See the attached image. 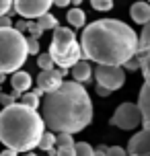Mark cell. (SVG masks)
Here are the masks:
<instances>
[{
	"label": "cell",
	"mask_w": 150,
	"mask_h": 156,
	"mask_svg": "<svg viewBox=\"0 0 150 156\" xmlns=\"http://www.w3.org/2000/svg\"><path fill=\"white\" fill-rule=\"evenodd\" d=\"M41 117L52 133L82 132L93 121V101L87 88L74 80H64V84L52 94L41 99Z\"/></svg>",
	"instance_id": "2"
},
{
	"label": "cell",
	"mask_w": 150,
	"mask_h": 156,
	"mask_svg": "<svg viewBox=\"0 0 150 156\" xmlns=\"http://www.w3.org/2000/svg\"><path fill=\"white\" fill-rule=\"evenodd\" d=\"M91 6L95 8V10H99V12H107V10L113 8V2L111 0H93Z\"/></svg>",
	"instance_id": "23"
},
{
	"label": "cell",
	"mask_w": 150,
	"mask_h": 156,
	"mask_svg": "<svg viewBox=\"0 0 150 156\" xmlns=\"http://www.w3.org/2000/svg\"><path fill=\"white\" fill-rule=\"evenodd\" d=\"M23 156H37L35 152H29V154H23Z\"/></svg>",
	"instance_id": "36"
},
{
	"label": "cell",
	"mask_w": 150,
	"mask_h": 156,
	"mask_svg": "<svg viewBox=\"0 0 150 156\" xmlns=\"http://www.w3.org/2000/svg\"><path fill=\"white\" fill-rule=\"evenodd\" d=\"M0 156H19V154L12 152V150H4V152H0Z\"/></svg>",
	"instance_id": "34"
},
{
	"label": "cell",
	"mask_w": 150,
	"mask_h": 156,
	"mask_svg": "<svg viewBox=\"0 0 150 156\" xmlns=\"http://www.w3.org/2000/svg\"><path fill=\"white\" fill-rule=\"evenodd\" d=\"M43 133L45 123L39 111L29 109L23 103H15L0 111V142L6 150L29 154L33 148H39Z\"/></svg>",
	"instance_id": "3"
},
{
	"label": "cell",
	"mask_w": 150,
	"mask_h": 156,
	"mask_svg": "<svg viewBox=\"0 0 150 156\" xmlns=\"http://www.w3.org/2000/svg\"><path fill=\"white\" fill-rule=\"evenodd\" d=\"M29 27H31V21H25V19H23V21H19V23L15 25V29L19 33H23V35H25V33H29Z\"/></svg>",
	"instance_id": "30"
},
{
	"label": "cell",
	"mask_w": 150,
	"mask_h": 156,
	"mask_svg": "<svg viewBox=\"0 0 150 156\" xmlns=\"http://www.w3.org/2000/svg\"><path fill=\"white\" fill-rule=\"evenodd\" d=\"M48 54L52 55L54 64L60 70H72L80 60H84L82 55V47L76 41V33L70 27H58L54 31L52 43H49Z\"/></svg>",
	"instance_id": "4"
},
{
	"label": "cell",
	"mask_w": 150,
	"mask_h": 156,
	"mask_svg": "<svg viewBox=\"0 0 150 156\" xmlns=\"http://www.w3.org/2000/svg\"><path fill=\"white\" fill-rule=\"evenodd\" d=\"M66 74H68V70H60V68H54V70H48V72H39L37 74V88H41L45 94L55 93L64 84V76Z\"/></svg>",
	"instance_id": "9"
},
{
	"label": "cell",
	"mask_w": 150,
	"mask_h": 156,
	"mask_svg": "<svg viewBox=\"0 0 150 156\" xmlns=\"http://www.w3.org/2000/svg\"><path fill=\"white\" fill-rule=\"evenodd\" d=\"M31 84H33V78H31L29 72L19 70V72H15V74L10 76V86H12V90L19 93V94L29 93V90H31Z\"/></svg>",
	"instance_id": "12"
},
{
	"label": "cell",
	"mask_w": 150,
	"mask_h": 156,
	"mask_svg": "<svg viewBox=\"0 0 150 156\" xmlns=\"http://www.w3.org/2000/svg\"><path fill=\"white\" fill-rule=\"evenodd\" d=\"M80 47L84 60L97 66H121L134 60L140 49V35L123 21L99 19L82 29Z\"/></svg>",
	"instance_id": "1"
},
{
	"label": "cell",
	"mask_w": 150,
	"mask_h": 156,
	"mask_svg": "<svg viewBox=\"0 0 150 156\" xmlns=\"http://www.w3.org/2000/svg\"><path fill=\"white\" fill-rule=\"evenodd\" d=\"M109 123L119 127V129H123V132L140 127L142 125V113L138 109V103H121L115 109V113L111 115Z\"/></svg>",
	"instance_id": "6"
},
{
	"label": "cell",
	"mask_w": 150,
	"mask_h": 156,
	"mask_svg": "<svg viewBox=\"0 0 150 156\" xmlns=\"http://www.w3.org/2000/svg\"><path fill=\"white\" fill-rule=\"evenodd\" d=\"M37 66L41 68V72H48V70H54L55 68V64H54V60H52L49 54H39L37 55Z\"/></svg>",
	"instance_id": "20"
},
{
	"label": "cell",
	"mask_w": 150,
	"mask_h": 156,
	"mask_svg": "<svg viewBox=\"0 0 150 156\" xmlns=\"http://www.w3.org/2000/svg\"><path fill=\"white\" fill-rule=\"evenodd\" d=\"M37 27L45 33V31H49V29H52V31H55V29L60 27V23H58V19H55L52 12H48V15L41 16V19H37Z\"/></svg>",
	"instance_id": "17"
},
{
	"label": "cell",
	"mask_w": 150,
	"mask_h": 156,
	"mask_svg": "<svg viewBox=\"0 0 150 156\" xmlns=\"http://www.w3.org/2000/svg\"><path fill=\"white\" fill-rule=\"evenodd\" d=\"M127 154L136 156H150V132L148 129H140L132 136V140L127 142Z\"/></svg>",
	"instance_id": "10"
},
{
	"label": "cell",
	"mask_w": 150,
	"mask_h": 156,
	"mask_svg": "<svg viewBox=\"0 0 150 156\" xmlns=\"http://www.w3.org/2000/svg\"><path fill=\"white\" fill-rule=\"evenodd\" d=\"M132 21L138 25H148L150 23V4L148 2H134L130 8Z\"/></svg>",
	"instance_id": "13"
},
{
	"label": "cell",
	"mask_w": 150,
	"mask_h": 156,
	"mask_svg": "<svg viewBox=\"0 0 150 156\" xmlns=\"http://www.w3.org/2000/svg\"><path fill=\"white\" fill-rule=\"evenodd\" d=\"M27 49H29L31 55H39V39L27 37Z\"/></svg>",
	"instance_id": "26"
},
{
	"label": "cell",
	"mask_w": 150,
	"mask_h": 156,
	"mask_svg": "<svg viewBox=\"0 0 150 156\" xmlns=\"http://www.w3.org/2000/svg\"><path fill=\"white\" fill-rule=\"evenodd\" d=\"M39 148L43 150V152L54 150L55 148V133H52V132H45V133H43V138H41V142H39Z\"/></svg>",
	"instance_id": "19"
},
{
	"label": "cell",
	"mask_w": 150,
	"mask_h": 156,
	"mask_svg": "<svg viewBox=\"0 0 150 156\" xmlns=\"http://www.w3.org/2000/svg\"><path fill=\"white\" fill-rule=\"evenodd\" d=\"M127 156H136V154H127Z\"/></svg>",
	"instance_id": "37"
},
{
	"label": "cell",
	"mask_w": 150,
	"mask_h": 156,
	"mask_svg": "<svg viewBox=\"0 0 150 156\" xmlns=\"http://www.w3.org/2000/svg\"><path fill=\"white\" fill-rule=\"evenodd\" d=\"M123 70H130V72L140 70V60H138V55H136L134 60H130L127 64H123Z\"/></svg>",
	"instance_id": "29"
},
{
	"label": "cell",
	"mask_w": 150,
	"mask_h": 156,
	"mask_svg": "<svg viewBox=\"0 0 150 156\" xmlns=\"http://www.w3.org/2000/svg\"><path fill=\"white\" fill-rule=\"evenodd\" d=\"M66 21H68V25L70 27H74V29H84L87 27V15H84V10L82 8H76L72 6L68 12H66Z\"/></svg>",
	"instance_id": "15"
},
{
	"label": "cell",
	"mask_w": 150,
	"mask_h": 156,
	"mask_svg": "<svg viewBox=\"0 0 150 156\" xmlns=\"http://www.w3.org/2000/svg\"><path fill=\"white\" fill-rule=\"evenodd\" d=\"M15 2L12 0H0V16H6V15H12L15 10Z\"/></svg>",
	"instance_id": "25"
},
{
	"label": "cell",
	"mask_w": 150,
	"mask_h": 156,
	"mask_svg": "<svg viewBox=\"0 0 150 156\" xmlns=\"http://www.w3.org/2000/svg\"><path fill=\"white\" fill-rule=\"evenodd\" d=\"M138 60H140V70L144 74V84L150 88V47L144 51H138Z\"/></svg>",
	"instance_id": "16"
},
{
	"label": "cell",
	"mask_w": 150,
	"mask_h": 156,
	"mask_svg": "<svg viewBox=\"0 0 150 156\" xmlns=\"http://www.w3.org/2000/svg\"><path fill=\"white\" fill-rule=\"evenodd\" d=\"M107 156H127V152L121 146H109L107 148Z\"/></svg>",
	"instance_id": "28"
},
{
	"label": "cell",
	"mask_w": 150,
	"mask_h": 156,
	"mask_svg": "<svg viewBox=\"0 0 150 156\" xmlns=\"http://www.w3.org/2000/svg\"><path fill=\"white\" fill-rule=\"evenodd\" d=\"M54 2L49 0H15V12L23 16L25 21H37L43 15H48Z\"/></svg>",
	"instance_id": "8"
},
{
	"label": "cell",
	"mask_w": 150,
	"mask_h": 156,
	"mask_svg": "<svg viewBox=\"0 0 150 156\" xmlns=\"http://www.w3.org/2000/svg\"><path fill=\"white\" fill-rule=\"evenodd\" d=\"M21 103L23 105H27L29 109H41V97H37V94L33 93V90H29V93H25L23 97H21Z\"/></svg>",
	"instance_id": "18"
},
{
	"label": "cell",
	"mask_w": 150,
	"mask_h": 156,
	"mask_svg": "<svg viewBox=\"0 0 150 156\" xmlns=\"http://www.w3.org/2000/svg\"><path fill=\"white\" fill-rule=\"evenodd\" d=\"M95 156H107V148H105V146H99V148H95Z\"/></svg>",
	"instance_id": "32"
},
{
	"label": "cell",
	"mask_w": 150,
	"mask_h": 156,
	"mask_svg": "<svg viewBox=\"0 0 150 156\" xmlns=\"http://www.w3.org/2000/svg\"><path fill=\"white\" fill-rule=\"evenodd\" d=\"M70 74H72V78H74V82L84 84V82H88L91 76H93V66H91L88 60H80V62L70 70Z\"/></svg>",
	"instance_id": "14"
},
{
	"label": "cell",
	"mask_w": 150,
	"mask_h": 156,
	"mask_svg": "<svg viewBox=\"0 0 150 156\" xmlns=\"http://www.w3.org/2000/svg\"><path fill=\"white\" fill-rule=\"evenodd\" d=\"M4 80H6V74H2V72H0V84H2Z\"/></svg>",
	"instance_id": "35"
},
{
	"label": "cell",
	"mask_w": 150,
	"mask_h": 156,
	"mask_svg": "<svg viewBox=\"0 0 150 156\" xmlns=\"http://www.w3.org/2000/svg\"><path fill=\"white\" fill-rule=\"evenodd\" d=\"M97 94H99V97H109L111 90H107V88H103V86L97 84Z\"/></svg>",
	"instance_id": "31"
},
{
	"label": "cell",
	"mask_w": 150,
	"mask_h": 156,
	"mask_svg": "<svg viewBox=\"0 0 150 156\" xmlns=\"http://www.w3.org/2000/svg\"><path fill=\"white\" fill-rule=\"evenodd\" d=\"M55 146H58V148H64V146H74V140H72L70 133H58V136H55Z\"/></svg>",
	"instance_id": "24"
},
{
	"label": "cell",
	"mask_w": 150,
	"mask_h": 156,
	"mask_svg": "<svg viewBox=\"0 0 150 156\" xmlns=\"http://www.w3.org/2000/svg\"><path fill=\"white\" fill-rule=\"evenodd\" d=\"M0 93H2V88H0Z\"/></svg>",
	"instance_id": "38"
},
{
	"label": "cell",
	"mask_w": 150,
	"mask_h": 156,
	"mask_svg": "<svg viewBox=\"0 0 150 156\" xmlns=\"http://www.w3.org/2000/svg\"><path fill=\"white\" fill-rule=\"evenodd\" d=\"M150 47V23L144 25L142 33H140V49L138 51H144V49H148Z\"/></svg>",
	"instance_id": "22"
},
{
	"label": "cell",
	"mask_w": 150,
	"mask_h": 156,
	"mask_svg": "<svg viewBox=\"0 0 150 156\" xmlns=\"http://www.w3.org/2000/svg\"><path fill=\"white\" fill-rule=\"evenodd\" d=\"M54 4H55V6H60V8H66V6H68V4H70V2H66V0H58V2H54Z\"/></svg>",
	"instance_id": "33"
},
{
	"label": "cell",
	"mask_w": 150,
	"mask_h": 156,
	"mask_svg": "<svg viewBox=\"0 0 150 156\" xmlns=\"http://www.w3.org/2000/svg\"><path fill=\"white\" fill-rule=\"evenodd\" d=\"M97 84L107 90H117L126 84V70L121 66H95Z\"/></svg>",
	"instance_id": "7"
},
{
	"label": "cell",
	"mask_w": 150,
	"mask_h": 156,
	"mask_svg": "<svg viewBox=\"0 0 150 156\" xmlns=\"http://www.w3.org/2000/svg\"><path fill=\"white\" fill-rule=\"evenodd\" d=\"M138 109H140V113H142L144 129L150 132V88L146 84H142L140 94H138Z\"/></svg>",
	"instance_id": "11"
},
{
	"label": "cell",
	"mask_w": 150,
	"mask_h": 156,
	"mask_svg": "<svg viewBox=\"0 0 150 156\" xmlns=\"http://www.w3.org/2000/svg\"><path fill=\"white\" fill-rule=\"evenodd\" d=\"M55 156H76V148H74V146H64V148H58Z\"/></svg>",
	"instance_id": "27"
},
{
	"label": "cell",
	"mask_w": 150,
	"mask_h": 156,
	"mask_svg": "<svg viewBox=\"0 0 150 156\" xmlns=\"http://www.w3.org/2000/svg\"><path fill=\"white\" fill-rule=\"evenodd\" d=\"M27 37L12 29H0V72L15 74L27 62Z\"/></svg>",
	"instance_id": "5"
},
{
	"label": "cell",
	"mask_w": 150,
	"mask_h": 156,
	"mask_svg": "<svg viewBox=\"0 0 150 156\" xmlns=\"http://www.w3.org/2000/svg\"><path fill=\"white\" fill-rule=\"evenodd\" d=\"M74 148H76V156H95V148L88 142H78L74 144Z\"/></svg>",
	"instance_id": "21"
}]
</instances>
